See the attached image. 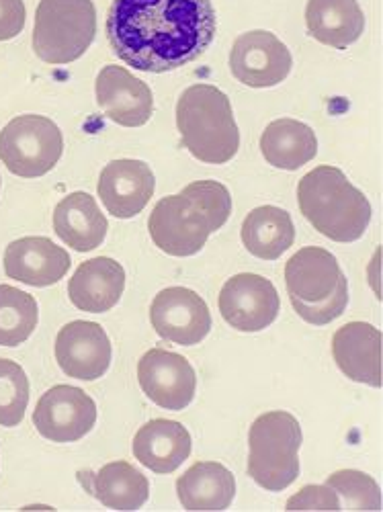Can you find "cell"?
Masks as SVG:
<instances>
[{"instance_id":"6da1fadb","label":"cell","mask_w":383,"mask_h":512,"mask_svg":"<svg viewBox=\"0 0 383 512\" xmlns=\"http://www.w3.org/2000/svg\"><path fill=\"white\" fill-rule=\"evenodd\" d=\"M211 0H113L107 39L113 54L140 72H173L205 54L216 37Z\"/></svg>"},{"instance_id":"7a4b0ae2","label":"cell","mask_w":383,"mask_h":512,"mask_svg":"<svg viewBox=\"0 0 383 512\" xmlns=\"http://www.w3.org/2000/svg\"><path fill=\"white\" fill-rule=\"evenodd\" d=\"M297 203L314 230L334 242H357L371 222L369 199L336 166L322 164L304 175Z\"/></svg>"},{"instance_id":"3957f363","label":"cell","mask_w":383,"mask_h":512,"mask_svg":"<svg viewBox=\"0 0 383 512\" xmlns=\"http://www.w3.org/2000/svg\"><path fill=\"white\" fill-rule=\"evenodd\" d=\"M285 287L295 314L312 326L334 322L349 306V281L336 256L320 246H306L291 256Z\"/></svg>"},{"instance_id":"277c9868","label":"cell","mask_w":383,"mask_h":512,"mask_svg":"<svg viewBox=\"0 0 383 512\" xmlns=\"http://www.w3.org/2000/svg\"><path fill=\"white\" fill-rule=\"evenodd\" d=\"M183 146L205 164H226L240 148L232 103L214 84H193L177 101Z\"/></svg>"},{"instance_id":"5b68a950","label":"cell","mask_w":383,"mask_h":512,"mask_svg":"<svg viewBox=\"0 0 383 512\" xmlns=\"http://www.w3.org/2000/svg\"><path fill=\"white\" fill-rule=\"evenodd\" d=\"M302 426L293 414L271 410L248 431V476L267 492H283L300 478Z\"/></svg>"},{"instance_id":"8992f818","label":"cell","mask_w":383,"mask_h":512,"mask_svg":"<svg viewBox=\"0 0 383 512\" xmlns=\"http://www.w3.org/2000/svg\"><path fill=\"white\" fill-rule=\"evenodd\" d=\"M97 35L93 0H39L31 46L39 60L62 66L76 62Z\"/></svg>"},{"instance_id":"52a82bcc","label":"cell","mask_w":383,"mask_h":512,"mask_svg":"<svg viewBox=\"0 0 383 512\" xmlns=\"http://www.w3.org/2000/svg\"><path fill=\"white\" fill-rule=\"evenodd\" d=\"M64 138L46 115H19L0 132V160L21 179L48 175L60 162Z\"/></svg>"},{"instance_id":"ba28073f","label":"cell","mask_w":383,"mask_h":512,"mask_svg":"<svg viewBox=\"0 0 383 512\" xmlns=\"http://www.w3.org/2000/svg\"><path fill=\"white\" fill-rule=\"evenodd\" d=\"M97 404L80 388L54 386L33 410L35 431L52 443H76L97 424Z\"/></svg>"},{"instance_id":"9c48e42d","label":"cell","mask_w":383,"mask_h":512,"mask_svg":"<svg viewBox=\"0 0 383 512\" xmlns=\"http://www.w3.org/2000/svg\"><path fill=\"white\" fill-rule=\"evenodd\" d=\"M148 230L154 244L170 256H193L214 234L205 213L185 195H168L150 213Z\"/></svg>"},{"instance_id":"30bf717a","label":"cell","mask_w":383,"mask_h":512,"mask_svg":"<svg viewBox=\"0 0 383 512\" xmlns=\"http://www.w3.org/2000/svg\"><path fill=\"white\" fill-rule=\"evenodd\" d=\"M218 308L230 328L238 332H261L277 320L281 300L269 279L254 273H240L224 283Z\"/></svg>"},{"instance_id":"8fae6325","label":"cell","mask_w":383,"mask_h":512,"mask_svg":"<svg viewBox=\"0 0 383 512\" xmlns=\"http://www.w3.org/2000/svg\"><path fill=\"white\" fill-rule=\"evenodd\" d=\"M293 66L289 48L271 31H246L230 50L234 78L250 89H271L283 82Z\"/></svg>"},{"instance_id":"7c38bea8","label":"cell","mask_w":383,"mask_h":512,"mask_svg":"<svg viewBox=\"0 0 383 512\" xmlns=\"http://www.w3.org/2000/svg\"><path fill=\"white\" fill-rule=\"evenodd\" d=\"M156 334L181 347L199 345L211 330V312L203 297L187 287L162 289L150 306Z\"/></svg>"},{"instance_id":"4fadbf2b","label":"cell","mask_w":383,"mask_h":512,"mask_svg":"<svg viewBox=\"0 0 383 512\" xmlns=\"http://www.w3.org/2000/svg\"><path fill=\"white\" fill-rule=\"evenodd\" d=\"M142 392L160 408L181 412L197 392V373L193 365L173 351L150 349L138 363Z\"/></svg>"},{"instance_id":"5bb4252c","label":"cell","mask_w":383,"mask_h":512,"mask_svg":"<svg viewBox=\"0 0 383 512\" xmlns=\"http://www.w3.org/2000/svg\"><path fill=\"white\" fill-rule=\"evenodd\" d=\"M111 340L97 322L74 320L56 336V361L60 369L80 381H95L111 367Z\"/></svg>"},{"instance_id":"9a60e30c","label":"cell","mask_w":383,"mask_h":512,"mask_svg":"<svg viewBox=\"0 0 383 512\" xmlns=\"http://www.w3.org/2000/svg\"><path fill=\"white\" fill-rule=\"evenodd\" d=\"M156 177L144 160L121 158L109 162L99 177V197L117 220H132L154 197Z\"/></svg>"},{"instance_id":"2e32d148","label":"cell","mask_w":383,"mask_h":512,"mask_svg":"<svg viewBox=\"0 0 383 512\" xmlns=\"http://www.w3.org/2000/svg\"><path fill=\"white\" fill-rule=\"evenodd\" d=\"M97 105L123 127H142L154 113V95L148 84L121 66H105L95 82Z\"/></svg>"},{"instance_id":"e0dca14e","label":"cell","mask_w":383,"mask_h":512,"mask_svg":"<svg viewBox=\"0 0 383 512\" xmlns=\"http://www.w3.org/2000/svg\"><path fill=\"white\" fill-rule=\"evenodd\" d=\"M70 254L46 236H25L11 242L5 250V273L31 287H50L60 283L70 271Z\"/></svg>"},{"instance_id":"ac0fdd59","label":"cell","mask_w":383,"mask_h":512,"mask_svg":"<svg viewBox=\"0 0 383 512\" xmlns=\"http://www.w3.org/2000/svg\"><path fill=\"white\" fill-rule=\"evenodd\" d=\"M332 357L345 377L381 388V330L367 322H349L332 336Z\"/></svg>"},{"instance_id":"d6986e66","label":"cell","mask_w":383,"mask_h":512,"mask_svg":"<svg viewBox=\"0 0 383 512\" xmlns=\"http://www.w3.org/2000/svg\"><path fill=\"white\" fill-rule=\"evenodd\" d=\"M123 289V267L109 256H99V259H91L76 269L68 283V297L82 312L103 314L119 304Z\"/></svg>"},{"instance_id":"ffe728a7","label":"cell","mask_w":383,"mask_h":512,"mask_svg":"<svg viewBox=\"0 0 383 512\" xmlns=\"http://www.w3.org/2000/svg\"><path fill=\"white\" fill-rule=\"evenodd\" d=\"M191 435L177 420L156 418L134 437V457L154 474H173L191 455Z\"/></svg>"},{"instance_id":"44dd1931","label":"cell","mask_w":383,"mask_h":512,"mask_svg":"<svg viewBox=\"0 0 383 512\" xmlns=\"http://www.w3.org/2000/svg\"><path fill=\"white\" fill-rule=\"evenodd\" d=\"M109 222L89 193H70L54 209L56 236L76 252H91L105 242Z\"/></svg>"},{"instance_id":"7402d4cb","label":"cell","mask_w":383,"mask_h":512,"mask_svg":"<svg viewBox=\"0 0 383 512\" xmlns=\"http://www.w3.org/2000/svg\"><path fill=\"white\" fill-rule=\"evenodd\" d=\"M80 484L105 508L140 510L150 498V482L130 461H111L99 472H80Z\"/></svg>"},{"instance_id":"603a6c76","label":"cell","mask_w":383,"mask_h":512,"mask_svg":"<svg viewBox=\"0 0 383 512\" xmlns=\"http://www.w3.org/2000/svg\"><path fill=\"white\" fill-rule=\"evenodd\" d=\"M306 25L320 44L345 50L365 31V15L357 0H308Z\"/></svg>"},{"instance_id":"cb8c5ba5","label":"cell","mask_w":383,"mask_h":512,"mask_svg":"<svg viewBox=\"0 0 383 512\" xmlns=\"http://www.w3.org/2000/svg\"><path fill=\"white\" fill-rule=\"evenodd\" d=\"M177 496L185 510H226L236 496V478L218 461H197L177 480Z\"/></svg>"},{"instance_id":"d4e9b609","label":"cell","mask_w":383,"mask_h":512,"mask_svg":"<svg viewBox=\"0 0 383 512\" xmlns=\"http://www.w3.org/2000/svg\"><path fill=\"white\" fill-rule=\"evenodd\" d=\"M265 160L281 170H297L318 154V138L304 121L281 117L271 121L261 136Z\"/></svg>"},{"instance_id":"484cf974","label":"cell","mask_w":383,"mask_h":512,"mask_svg":"<svg viewBox=\"0 0 383 512\" xmlns=\"http://www.w3.org/2000/svg\"><path fill=\"white\" fill-rule=\"evenodd\" d=\"M246 250L263 261H277L295 242V226L289 213L275 205L252 209L240 232Z\"/></svg>"},{"instance_id":"4316f807","label":"cell","mask_w":383,"mask_h":512,"mask_svg":"<svg viewBox=\"0 0 383 512\" xmlns=\"http://www.w3.org/2000/svg\"><path fill=\"white\" fill-rule=\"evenodd\" d=\"M39 306L33 295L0 285V347H19L35 332Z\"/></svg>"},{"instance_id":"83f0119b","label":"cell","mask_w":383,"mask_h":512,"mask_svg":"<svg viewBox=\"0 0 383 512\" xmlns=\"http://www.w3.org/2000/svg\"><path fill=\"white\" fill-rule=\"evenodd\" d=\"M29 406V379L23 367L11 359H0V426L13 429L25 418Z\"/></svg>"},{"instance_id":"f1b7e54d","label":"cell","mask_w":383,"mask_h":512,"mask_svg":"<svg viewBox=\"0 0 383 512\" xmlns=\"http://www.w3.org/2000/svg\"><path fill=\"white\" fill-rule=\"evenodd\" d=\"M326 486H330L343 510H381V490L377 482L357 469H340L334 472Z\"/></svg>"},{"instance_id":"f546056e","label":"cell","mask_w":383,"mask_h":512,"mask_svg":"<svg viewBox=\"0 0 383 512\" xmlns=\"http://www.w3.org/2000/svg\"><path fill=\"white\" fill-rule=\"evenodd\" d=\"M181 195L191 199L205 213L211 230L218 232L224 228L232 213V195L226 185L218 181H195L187 185Z\"/></svg>"},{"instance_id":"4dcf8cb0","label":"cell","mask_w":383,"mask_h":512,"mask_svg":"<svg viewBox=\"0 0 383 512\" xmlns=\"http://www.w3.org/2000/svg\"><path fill=\"white\" fill-rule=\"evenodd\" d=\"M285 510H343L340 508V498L330 486H304L300 492L293 494Z\"/></svg>"},{"instance_id":"1f68e13d","label":"cell","mask_w":383,"mask_h":512,"mask_svg":"<svg viewBox=\"0 0 383 512\" xmlns=\"http://www.w3.org/2000/svg\"><path fill=\"white\" fill-rule=\"evenodd\" d=\"M25 17L23 0H0V41L17 37L25 27Z\"/></svg>"},{"instance_id":"d6a6232c","label":"cell","mask_w":383,"mask_h":512,"mask_svg":"<svg viewBox=\"0 0 383 512\" xmlns=\"http://www.w3.org/2000/svg\"><path fill=\"white\" fill-rule=\"evenodd\" d=\"M0 181H3V179H0Z\"/></svg>"}]
</instances>
